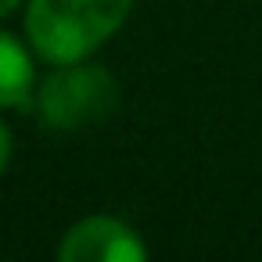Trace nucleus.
<instances>
[{
  "mask_svg": "<svg viewBox=\"0 0 262 262\" xmlns=\"http://www.w3.org/2000/svg\"><path fill=\"white\" fill-rule=\"evenodd\" d=\"M133 0H29L26 40L47 65L90 61L129 18Z\"/></svg>",
  "mask_w": 262,
  "mask_h": 262,
  "instance_id": "obj_1",
  "label": "nucleus"
},
{
  "mask_svg": "<svg viewBox=\"0 0 262 262\" xmlns=\"http://www.w3.org/2000/svg\"><path fill=\"white\" fill-rule=\"evenodd\" d=\"M144 237L119 215H86L61 233V262H147Z\"/></svg>",
  "mask_w": 262,
  "mask_h": 262,
  "instance_id": "obj_3",
  "label": "nucleus"
},
{
  "mask_svg": "<svg viewBox=\"0 0 262 262\" xmlns=\"http://www.w3.org/2000/svg\"><path fill=\"white\" fill-rule=\"evenodd\" d=\"M11 155H15V137H11V126H8L4 119H0V176L8 172Z\"/></svg>",
  "mask_w": 262,
  "mask_h": 262,
  "instance_id": "obj_5",
  "label": "nucleus"
},
{
  "mask_svg": "<svg viewBox=\"0 0 262 262\" xmlns=\"http://www.w3.org/2000/svg\"><path fill=\"white\" fill-rule=\"evenodd\" d=\"M18 4H26V0H0V18H8L11 11H18Z\"/></svg>",
  "mask_w": 262,
  "mask_h": 262,
  "instance_id": "obj_6",
  "label": "nucleus"
},
{
  "mask_svg": "<svg viewBox=\"0 0 262 262\" xmlns=\"http://www.w3.org/2000/svg\"><path fill=\"white\" fill-rule=\"evenodd\" d=\"M36 101V65L33 47H22L0 29V108H26Z\"/></svg>",
  "mask_w": 262,
  "mask_h": 262,
  "instance_id": "obj_4",
  "label": "nucleus"
},
{
  "mask_svg": "<svg viewBox=\"0 0 262 262\" xmlns=\"http://www.w3.org/2000/svg\"><path fill=\"white\" fill-rule=\"evenodd\" d=\"M36 115L47 129L72 133L97 126L119 108V83L108 69L90 61L51 65L47 79L36 86Z\"/></svg>",
  "mask_w": 262,
  "mask_h": 262,
  "instance_id": "obj_2",
  "label": "nucleus"
}]
</instances>
